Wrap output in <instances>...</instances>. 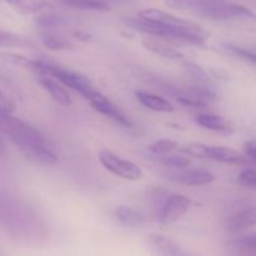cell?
I'll list each match as a JSON object with an SVG mask.
<instances>
[{
	"label": "cell",
	"mask_w": 256,
	"mask_h": 256,
	"mask_svg": "<svg viewBox=\"0 0 256 256\" xmlns=\"http://www.w3.org/2000/svg\"><path fill=\"white\" fill-rule=\"evenodd\" d=\"M0 228L16 242L39 246L48 240L42 215L28 202L0 192Z\"/></svg>",
	"instance_id": "cell-1"
},
{
	"label": "cell",
	"mask_w": 256,
	"mask_h": 256,
	"mask_svg": "<svg viewBox=\"0 0 256 256\" xmlns=\"http://www.w3.org/2000/svg\"><path fill=\"white\" fill-rule=\"evenodd\" d=\"M0 134L16 145L30 162L48 166L58 162V155L49 140L39 130L12 112H0Z\"/></svg>",
	"instance_id": "cell-2"
},
{
	"label": "cell",
	"mask_w": 256,
	"mask_h": 256,
	"mask_svg": "<svg viewBox=\"0 0 256 256\" xmlns=\"http://www.w3.org/2000/svg\"><path fill=\"white\" fill-rule=\"evenodd\" d=\"M166 2L170 8L190 10L199 16L216 22L254 18L249 8L232 0H168Z\"/></svg>",
	"instance_id": "cell-3"
},
{
	"label": "cell",
	"mask_w": 256,
	"mask_h": 256,
	"mask_svg": "<svg viewBox=\"0 0 256 256\" xmlns=\"http://www.w3.org/2000/svg\"><path fill=\"white\" fill-rule=\"evenodd\" d=\"M32 72L39 74V76H49L52 78V79H56L60 84L79 92L86 100L96 90L88 78L82 76V75L78 74L75 72H70V70L64 69V68L58 66V65L52 64V62H42V60H34Z\"/></svg>",
	"instance_id": "cell-4"
},
{
	"label": "cell",
	"mask_w": 256,
	"mask_h": 256,
	"mask_svg": "<svg viewBox=\"0 0 256 256\" xmlns=\"http://www.w3.org/2000/svg\"><path fill=\"white\" fill-rule=\"evenodd\" d=\"M184 152L199 159H209L212 162H225V164H242L248 162L240 152L228 146L220 145H208L202 142H190L184 148Z\"/></svg>",
	"instance_id": "cell-5"
},
{
	"label": "cell",
	"mask_w": 256,
	"mask_h": 256,
	"mask_svg": "<svg viewBox=\"0 0 256 256\" xmlns=\"http://www.w3.org/2000/svg\"><path fill=\"white\" fill-rule=\"evenodd\" d=\"M98 158H99L100 164L102 165L104 169H106L108 172L116 175V176L122 178V179L138 182L142 178V170L136 164L126 159H122V156L112 152V150H100Z\"/></svg>",
	"instance_id": "cell-6"
},
{
	"label": "cell",
	"mask_w": 256,
	"mask_h": 256,
	"mask_svg": "<svg viewBox=\"0 0 256 256\" xmlns=\"http://www.w3.org/2000/svg\"><path fill=\"white\" fill-rule=\"evenodd\" d=\"M192 202L188 196L182 194H172L166 198L155 218L160 225L168 226L182 219L192 209Z\"/></svg>",
	"instance_id": "cell-7"
},
{
	"label": "cell",
	"mask_w": 256,
	"mask_h": 256,
	"mask_svg": "<svg viewBox=\"0 0 256 256\" xmlns=\"http://www.w3.org/2000/svg\"><path fill=\"white\" fill-rule=\"evenodd\" d=\"M224 222V228L226 232H232V234H238L244 230L252 228L256 222V212L255 208L252 205H240L236 204L232 206V210L224 216L222 219Z\"/></svg>",
	"instance_id": "cell-8"
},
{
	"label": "cell",
	"mask_w": 256,
	"mask_h": 256,
	"mask_svg": "<svg viewBox=\"0 0 256 256\" xmlns=\"http://www.w3.org/2000/svg\"><path fill=\"white\" fill-rule=\"evenodd\" d=\"M164 176L168 180L179 184L188 185V186H202L214 182V175L202 168H196V169H169L164 172Z\"/></svg>",
	"instance_id": "cell-9"
},
{
	"label": "cell",
	"mask_w": 256,
	"mask_h": 256,
	"mask_svg": "<svg viewBox=\"0 0 256 256\" xmlns=\"http://www.w3.org/2000/svg\"><path fill=\"white\" fill-rule=\"evenodd\" d=\"M88 102L92 105V109H95L98 112L108 116L109 119H112V122H118V124L125 128L132 126L129 118H128L126 115H125L124 112L112 102V100L108 99L105 95H102V92H98V90H95V92L88 98Z\"/></svg>",
	"instance_id": "cell-10"
},
{
	"label": "cell",
	"mask_w": 256,
	"mask_h": 256,
	"mask_svg": "<svg viewBox=\"0 0 256 256\" xmlns=\"http://www.w3.org/2000/svg\"><path fill=\"white\" fill-rule=\"evenodd\" d=\"M149 244L155 252L160 256H199L190 250L185 249L172 238L164 235H150Z\"/></svg>",
	"instance_id": "cell-11"
},
{
	"label": "cell",
	"mask_w": 256,
	"mask_h": 256,
	"mask_svg": "<svg viewBox=\"0 0 256 256\" xmlns=\"http://www.w3.org/2000/svg\"><path fill=\"white\" fill-rule=\"evenodd\" d=\"M142 46L149 52L159 55V56L165 58V59L172 60H184V54L176 48L172 46V44L165 42V40L158 39V38L148 36L142 39Z\"/></svg>",
	"instance_id": "cell-12"
},
{
	"label": "cell",
	"mask_w": 256,
	"mask_h": 256,
	"mask_svg": "<svg viewBox=\"0 0 256 256\" xmlns=\"http://www.w3.org/2000/svg\"><path fill=\"white\" fill-rule=\"evenodd\" d=\"M39 82L58 104L62 105V106H70L72 104V99L66 88L60 84L58 80L49 76H39Z\"/></svg>",
	"instance_id": "cell-13"
},
{
	"label": "cell",
	"mask_w": 256,
	"mask_h": 256,
	"mask_svg": "<svg viewBox=\"0 0 256 256\" xmlns=\"http://www.w3.org/2000/svg\"><path fill=\"white\" fill-rule=\"evenodd\" d=\"M135 96L139 100L142 105H144L148 109L156 112H174L175 108L172 102L165 98L159 96V95L152 94L146 92H136Z\"/></svg>",
	"instance_id": "cell-14"
},
{
	"label": "cell",
	"mask_w": 256,
	"mask_h": 256,
	"mask_svg": "<svg viewBox=\"0 0 256 256\" xmlns=\"http://www.w3.org/2000/svg\"><path fill=\"white\" fill-rule=\"evenodd\" d=\"M115 216L124 226L139 229L146 224V218L138 210L129 206H119L115 209Z\"/></svg>",
	"instance_id": "cell-15"
},
{
	"label": "cell",
	"mask_w": 256,
	"mask_h": 256,
	"mask_svg": "<svg viewBox=\"0 0 256 256\" xmlns=\"http://www.w3.org/2000/svg\"><path fill=\"white\" fill-rule=\"evenodd\" d=\"M196 124L204 129L219 132H230L234 130L232 125L224 118L214 114H202L196 118Z\"/></svg>",
	"instance_id": "cell-16"
},
{
	"label": "cell",
	"mask_w": 256,
	"mask_h": 256,
	"mask_svg": "<svg viewBox=\"0 0 256 256\" xmlns=\"http://www.w3.org/2000/svg\"><path fill=\"white\" fill-rule=\"evenodd\" d=\"M52 2L74 9L89 10V12H109L112 9L109 5L99 0H52Z\"/></svg>",
	"instance_id": "cell-17"
},
{
	"label": "cell",
	"mask_w": 256,
	"mask_h": 256,
	"mask_svg": "<svg viewBox=\"0 0 256 256\" xmlns=\"http://www.w3.org/2000/svg\"><path fill=\"white\" fill-rule=\"evenodd\" d=\"M228 248L232 252H238L242 255L254 254L256 249V238L255 235H248V236H239L230 240L228 242Z\"/></svg>",
	"instance_id": "cell-18"
},
{
	"label": "cell",
	"mask_w": 256,
	"mask_h": 256,
	"mask_svg": "<svg viewBox=\"0 0 256 256\" xmlns=\"http://www.w3.org/2000/svg\"><path fill=\"white\" fill-rule=\"evenodd\" d=\"M32 45L34 42L28 38L0 29V48H29Z\"/></svg>",
	"instance_id": "cell-19"
},
{
	"label": "cell",
	"mask_w": 256,
	"mask_h": 256,
	"mask_svg": "<svg viewBox=\"0 0 256 256\" xmlns=\"http://www.w3.org/2000/svg\"><path fill=\"white\" fill-rule=\"evenodd\" d=\"M40 42L45 48L50 50H66L74 48V45L62 35L52 34V32H44L40 35Z\"/></svg>",
	"instance_id": "cell-20"
},
{
	"label": "cell",
	"mask_w": 256,
	"mask_h": 256,
	"mask_svg": "<svg viewBox=\"0 0 256 256\" xmlns=\"http://www.w3.org/2000/svg\"><path fill=\"white\" fill-rule=\"evenodd\" d=\"M15 10L22 14H34L46 6L44 0H6Z\"/></svg>",
	"instance_id": "cell-21"
},
{
	"label": "cell",
	"mask_w": 256,
	"mask_h": 256,
	"mask_svg": "<svg viewBox=\"0 0 256 256\" xmlns=\"http://www.w3.org/2000/svg\"><path fill=\"white\" fill-rule=\"evenodd\" d=\"M179 149V144L175 140L172 139H162L158 142H152L149 146L150 152L154 156H164V155L172 154L174 152Z\"/></svg>",
	"instance_id": "cell-22"
},
{
	"label": "cell",
	"mask_w": 256,
	"mask_h": 256,
	"mask_svg": "<svg viewBox=\"0 0 256 256\" xmlns=\"http://www.w3.org/2000/svg\"><path fill=\"white\" fill-rule=\"evenodd\" d=\"M158 162L162 165L165 168H169V169H184L188 168L192 164V160L189 158L182 156V155H164V156H155Z\"/></svg>",
	"instance_id": "cell-23"
},
{
	"label": "cell",
	"mask_w": 256,
	"mask_h": 256,
	"mask_svg": "<svg viewBox=\"0 0 256 256\" xmlns=\"http://www.w3.org/2000/svg\"><path fill=\"white\" fill-rule=\"evenodd\" d=\"M222 46H224L225 52H228L230 55L238 58V59H242V60H244V62H250V64H252V65L256 62L255 52H252V50L245 49V48L239 46V45L232 44V42H224V44H222Z\"/></svg>",
	"instance_id": "cell-24"
},
{
	"label": "cell",
	"mask_w": 256,
	"mask_h": 256,
	"mask_svg": "<svg viewBox=\"0 0 256 256\" xmlns=\"http://www.w3.org/2000/svg\"><path fill=\"white\" fill-rule=\"evenodd\" d=\"M0 58H2L4 62H9V64L12 65H15V66L32 70L34 60L29 59V58L24 56V55L22 54H16V52H0Z\"/></svg>",
	"instance_id": "cell-25"
},
{
	"label": "cell",
	"mask_w": 256,
	"mask_h": 256,
	"mask_svg": "<svg viewBox=\"0 0 256 256\" xmlns=\"http://www.w3.org/2000/svg\"><path fill=\"white\" fill-rule=\"evenodd\" d=\"M184 68L192 78H195V79L198 80V82H202V84H206L208 80H209V74H208L206 70H205L204 68L200 66V65L184 59Z\"/></svg>",
	"instance_id": "cell-26"
},
{
	"label": "cell",
	"mask_w": 256,
	"mask_h": 256,
	"mask_svg": "<svg viewBox=\"0 0 256 256\" xmlns=\"http://www.w3.org/2000/svg\"><path fill=\"white\" fill-rule=\"evenodd\" d=\"M240 184L242 186L250 188V189H255L256 186V172L254 169H245L238 176Z\"/></svg>",
	"instance_id": "cell-27"
},
{
	"label": "cell",
	"mask_w": 256,
	"mask_h": 256,
	"mask_svg": "<svg viewBox=\"0 0 256 256\" xmlns=\"http://www.w3.org/2000/svg\"><path fill=\"white\" fill-rule=\"evenodd\" d=\"M62 22H64V20H62V18L56 16V15H50V14L44 15V16H42L39 19V24L45 28L58 26V25L62 24Z\"/></svg>",
	"instance_id": "cell-28"
},
{
	"label": "cell",
	"mask_w": 256,
	"mask_h": 256,
	"mask_svg": "<svg viewBox=\"0 0 256 256\" xmlns=\"http://www.w3.org/2000/svg\"><path fill=\"white\" fill-rule=\"evenodd\" d=\"M244 158L249 159L252 162L256 160V142L255 140H249L244 144Z\"/></svg>",
	"instance_id": "cell-29"
},
{
	"label": "cell",
	"mask_w": 256,
	"mask_h": 256,
	"mask_svg": "<svg viewBox=\"0 0 256 256\" xmlns=\"http://www.w3.org/2000/svg\"><path fill=\"white\" fill-rule=\"evenodd\" d=\"M12 110H14V104L8 99L4 92H0V112H12Z\"/></svg>",
	"instance_id": "cell-30"
},
{
	"label": "cell",
	"mask_w": 256,
	"mask_h": 256,
	"mask_svg": "<svg viewBox=\"0 0 256 256\" xmlns=\"http://www.w3.org/2000/svg\"><path fill=\"white\" fill-rule=\"evenodd\" d=\"M74 36L76 38V39L82 40V42H90V40H92V36H90L89 34H86V32H76L74 34Z\"/></svg>",
	"instance_id": "cell-31"
},
{
	"label": "cell",
	"mask_w": 256,
	"mask_h": 256,
	"mask_svg": "<svg viewBox=\"0 0 256 256\" xmlns=\"http://www.w3.org/2000/svg\"><path fill=\"white\" fill-rule=\"evenodd\" d=\"M99 2H105V4L112 8V4H125V2H129L130 0H99Z\"/></svg>",
	"instance_id": "cell-32"
},
{
	"label": "cell",
	"mask_w": 256,
	"mask_h": 256,
	"mask_svg": "<svg viewBox=\"0 0 256 256\" xmlns=\"http://www.w3.org/2000/svg\"><path fill=\"white\" fill-rule=\"evenodd\" d=\"M6 154V144H5L4 139H2V134H0V158H2Z\"/></svg>",
	"instance_id": "cell-33"
}]
</instances>
